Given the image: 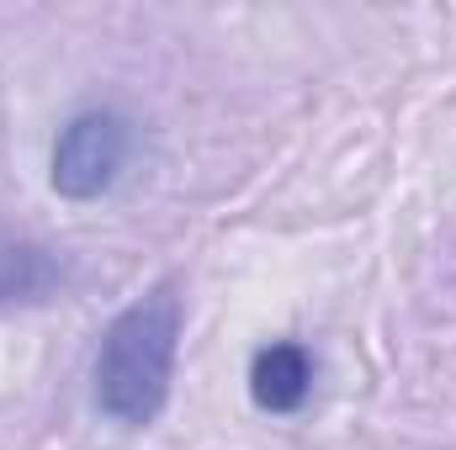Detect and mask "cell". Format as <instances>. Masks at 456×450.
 Masks as SVG:
<instances>
[{"mask_svg":"<svg viewBox=\"0 0 456 450\" xmlns=\"http://www.w3.org/2000/svg\"><path fill=\"white\" fill-rule=\"evenodd\" d=\"M249 398L265 414H297L314 398V355L297 339H276L249 360Z\"/></svg>","mask_w":456,"mask_h":450,"instance_id":"obj_3","label":"cell"},{"mask_svg":"<svg viewBox=\"0 0 456 450\" xmlns=\"http://www.w3.org/2000/svg\"><path fill=\"white\" fill-rule=\"evenodd\" d=\"M133 154H138V127L127 112H117V107L75 112L53 143V191L69 202H96V197L117 191Z\"/></svg>","mask_w":456,"mask_h":450,"instance_id":"obj_2","label":"cell"},{"mask_svg":"<svg viewBox=\"0 0 456 450\" xmlns=\"http://www.w3.org/2000/svg\"><path fill=\"white\" fill-rule=\"evenodd\" d=\"M181 324H186V308L175 286H154L149 297L127 302L107 324V334L96 344V366H91V392L112 424L149 430L165 414L175 355H181Z\"/></svg>","mask_w":456,"mask_h":450,"instance_id":"obj_1","label":"cell"},{"mask_svg":"<svg viewBox=\"0 0 456 450\" xmlns=\"http://www.w3.org/2000/svg\"><path fill=\"white\" fill-rule=\"evenodd\" d=\"M59 286H64V260H59L48 244L0 233V308L48 302Z\"/></svg>","mask_w":456,"mask_h":450,"instance_id":"obj_4","label":"cell"}]
</instances>
